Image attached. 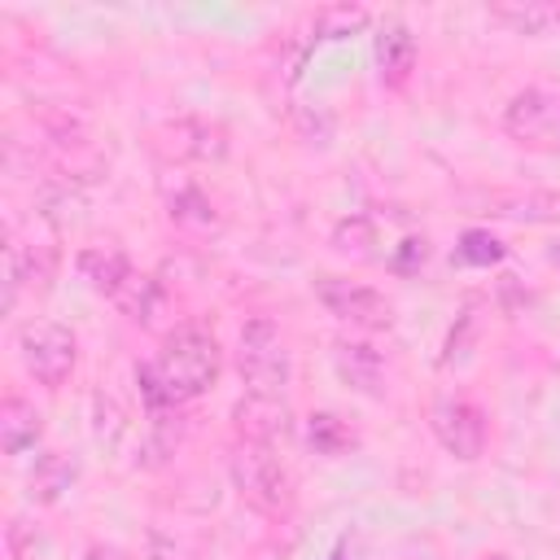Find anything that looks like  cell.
<instances>
[{"instance_id": "6da1fadb", "label": "cell", "mask_w": 560, "mask_h": 560, "mask_svg": "<svg viewBox=\"0 0 560 560\" xmlns=\"http://www.w3.org/2000/svg\"><path fill=\"white\" fill-rule=\"evenodd\" d=\"M219 372H223L219 337L201 324H179L162 337L158 359L136 368V385L149 411H166L188 398H201L219 381Z\"/></svg>"}, {"instance_id": "7a4b0ae2", "label": "cell", "mask_w": 560, "mask_h": 560, "mask_svg": "<svg viewBox=\"0 0 560 560\" xmlns=\"http://www.w3.org/2000/svg\"><path fill=\"white\" fill-rule=\"evenodd\" d=\"M232 486L254 512H262L271 521H284L293 512V503H298L293 472L280 459V446L236 442V451H232Z\"/></svg>"}, {"instance_id": "3957f363", "label": "cell", "mask_w": 560, "mask_h": 560, "mask_svg": "<svg viewBox=\"0 0 560 560\" xmlns=\"http://www.w3.org/2000/svg\"><path fill=\"white\" fill-rule=\"evenodd\" d=\"M18 354H22V368L35 385L44 389H61L79 363V341L66 324H52V319H31L18 328Z\"/></svg>"}, {"instance_id": "277c9868", "label": "cell", "mask_w": 560, "mask_h": 560, "mask_svg": "<svg viewBox=\"0 0 560 560\" xmlns=\"http://www.w3.org/2000/svg\"><path fill=\"white\" fill-rule=\"evenodd\" d=\"M236 372L241 381L254 389V394H280L289 385V346L276 328V319L258 315L241 328V341H236Z\"/></svg>"}, {"instance_id": "5b68a950", "label": "cell", "mask_w": 560, "mask_h": 560, "mask_svg": "<svg viewBox=\"0 0 560 560\" xmlns=\"http://www.w3.org/2000/svg\"><path fill=\"white\" fill-rule=\"evenodd\" d=\"M315 298L341 324H354V328H389L394 324L389 298L381 289H372V284H359V280H346V276H319L315 280Z\"/></svg>"}, {"instance_id": "8992f818", "label": "cell", "mask_w": 560, "mask_h": 560, "mask_svg": "<svg viewBox=\"0 0 560 560\" xmlns=\"http://www.w3.org/2000/svg\"><path fill=\"white\" fill-rule=\"evenodd\" d=\"M429 424H433V438L442 442L446 455H455L464 464L481 459V451H486V416H481V407H472L468 398H442V402H433Z\"/></svg>"}, {"instance_id": "52a82bcc", "label": "cell", "mask_w": 560, "mask_h": 560, "mask_svg": "<svg viewBox=\"0 0 560 560\" xmlns=\"http://www.w3.org/2000/svg\"><path fill=\"white\" fill-rule=\"evenodd\" d=\"M232 429L236 442H262V446H280L293 433V411L280 394H254L245 389V398L232 407Z\"/></svg>"}, {"instance_id": "ba28073f", "label": "cell", "mask_w": 560, "mask_h": 560, "mask_svg": "<svg viewBox=\"0 0 560 560\" xmlns=\"http://www.w3.org/2000/svg\"><path fill=\"white\" fill-rule=\"evenodd\" d=\"M503 131L521 144H542L547 136L560 131V101L547 96L542 88H525L508 101L503 109Z\"/></svg>"}, {"instance_id": "9c48e42d", "label": "cell", "mask_w": 560, "mask_h": 560, "mask_svg": "<svg viewBox=\"0 0 560 560\" xmlns=\"http://www.w3.org/2000/svg\"><path fill=\"white\" fill-rule=\"evenodd\" d=\"M74 267H79V276L88 280V289L92 293H101V298H109L114 306H118V298L136 284V267H131V258L122 254V249H114V245H92V249H79V258H74Z\"/></svg>"}, {"instance_id": "30bf717a", "label": "cell", "mask_w": 560, "mask_h": 560, "mask_svg": "<svg viewBox=\"0 0 560 560\" xmlns=\"http://www.w3.org/2000/svg\"><path fill=\"white\" fill-rule=\"evenodd\" d=\"M153 136H158V149H166L171 158H197V162H210V158H223V153H228V136H223V127H214V122H197V118L166 122V127H158Z\"/></svg>"}, {"instance_id": "8fae6325", "label": "cell", "mask_w": 560, "mask_h": 560, "mask_svg": "<svg viewBox=\"0 0 560 560\" xmlns=\"http://www.w3.org/2000/svg\"><path fill=\"white\" fill-rule=\"evenodd\" d=\"M411 66H416V35L402 22H385L376 31V70H381V83L402 88L407 74H411Z\"/></svg>"}, {"instance_id": "7c38bea8", "label": "cell", "mask_w": 560, "mask_h": 560, "mask_svg": "<svg viewBox=\"0 0 560 560\" xmlns=\"http://www.w3.org/2000/svg\"><path fill=\"white\" fill-rule=\"evenodd\" d=\"M44 438V416L35 411V402H26V398H4L0 402V451L4 455H22V451H31L35 442Z\"/></svg>"}, {"instance_id": "4fadbf2b", "label": "cell", "mask_w": 560, "mask_h": 560, "mask_svg": "<svg viewBox=\"0 0 560 560\" xmlns=\"http://www.w3.org/2000/svg\"><path fill=\"white\" fill-rule=\"evenodd\" d=\"M332 359H337L341 381H350L359 394H368V398H376V394H381L385 363H381V354H376L368 341H337Z\"/></svg>"}, {"instance_id": "5bb4252c", "label": "cell", "mask_w": 560, "mask_h": 560, "mask_svg": "<svg viewBox=\"0 0 560 560\" xmlns=\"http://www.w3.org/2000/svg\"><path fill=\"white\" fill-rule=\"evenodd\" d=\"M74 477H79V459L74 455H66V451H44L39 459H35V468H31V499L35 503H57L70 486H74Z\"/></svg>"}, {"instance_id": "9a60e30c", "label": "cell", "mask_w": 560, "mask_h": 560, "mask_svg": "<svg viewBox=\"0 0 560 560\" xmlns=\"http://www.w3.org/2000/svg\"><path fill=\"white\" fill-rule=\"evenodd\" d=\"M490 18L503 22L508 31L516 35H547L560 26V9L556 4H542V0H516V4H490Z\"/></svg>"}, {"instance_id": "2e32d148", "label": "cell", "mask_w": 560, "mask_h": 560, "mask_svg": "<svg viewBox=\"0 0 560 560\" xmlns=\"http://www.w3.org/2000/svg\"><path fill=\"white\" fill-rule=\"evenodd\" d=\"M166 214L179 228H197V232L214 228V206L197 184H175V192H166Z\"/></svg>"}, {"instance_id": "e0dca14e", "label": "cell", "mask_w": 560, "mask_h": 560, "mask_svg": "<svg viewBox=\"0 0 560 560\" xmlns=\"http://www.w3.org/2000/svg\"><path fill=\"white\" fill-rule=\"evenodd\" d=\"M306 438H311V446H315L319 455H346V451L359 442L354 429H350L341 416H332V411H315L311 424H306Z\"/></svg>"}, {"instance_id": "ac0fdd59", "label": "cell", "mask_w": 560, "mask_h": 560, "mask_svg": "<svg viewBox=\"0 0 560 560\" xmlns=\"http://www.w3.org/2000/svg\"><path fill=\"white\" fill-rule=\"evenodd\" d=\"M368 26V9L359 4H328L315 13V39H346Z\"/></svg>"}, {"instance_id": "d6986e66", "label": "cell", "mask_w": 560, "mask_h": 560, "mask_svg": "<svg viewBox=\"0 0 560 560\" xmlns=\"http://www.w3.org/2000/svg\"><path fill=\"white\" fill-rule=\"evenodd\" d=\"M499 258H503V245L481 228H468L459 236V245H455V262H464V267H490Z\"/></svg>"}, {"instance_id": "ffe728a7", "label": "cell", "mask_w": 560, "mask_h": 560, "mask_svg": "<svg viewBox=\"0 0 560 560\" xmlns=\"http://www.w3.org/2000/svg\"><path fill=\"white\" fill-rule=\"evenodd\" d=\"M429 262V241L424 236H407L402 245H394V254H389V267L398 271V276H411V271H420Z\"/></svg>"}, {"instance_id": "44dd1931", "label": "cell", "mask_w": 560, "mask_h": 560, "mask_svg": "<svg viewBox=\"0 0 560 560\" xmlns=\"http://www.w3.org/2000/svg\"><path fill=\"white\" fill-rule=\"evenodd\" d=\"M149 560H184V547H179L175 538L153 534V538H149Z\"/></svg>"}, {"instance_id": "7402d4cb", "label": "cell", "mask_w": 560, "mask_h": 560, "mask_svg": "<svg viewBox=\"0 0 560 560\" xmlns=\"http://www.w3.org/2000/svg\"><path fill=\"white\" fill-rule=\"evenodd\" d=\"M83 560H127V556H122L114 542H92V547L83 551Z\"/></svg>"}, {"instance_id": "603a6c76", "label": "cell", "mask_w": 560, "mask_h": 560, "mask_svg": "<svg viewBox=\"0 0 560 560\" xmlns=\"http://www.w3.org/2000/svg\"><path fill=\"white\" fill-rule=\"evenodd\" d=\"M547 262L560 271V241H551V245H547Z\"/></svg>"}]
</instances>
